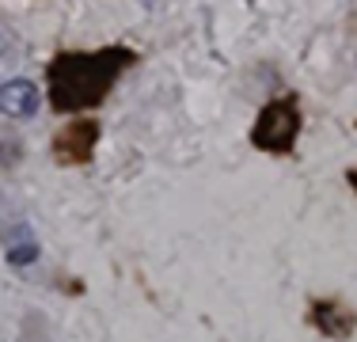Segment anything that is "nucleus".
Segmentation results:
<instances>
[{"label": "nucleus", "mask_w": 357, "mask_h": 342, "mask_svg": "<svg viewBox=\"0 0 357 342\" xmlns=\"http://www.w3.org/2000/svg\"><path fill=\"white\" fill-rule=\"evenodd\" d=\"M4 50H8V42H4V34H0V57H4Z\"/></svg>", "instance_id": "obj_3"}, {"label": "nucleus", "mask_w": 357, "mask_h": 342, "mask_svg": "<svg viewBox=\"0 0 357 342\" xmlns=\"http://www.w3.org/2000/svg\"><path fill=\"white\" fill-rule=\"evenodd\" d=\"M42 107V91L35 80L27 76H12V80L0 84V114L4 118H35Z\"/></svg>", "instance_id": "obj_1"}, {"label": "nucleus", "mask_w": 357, "mask_h": 342, "mask_svg": "<svg viewBox=\"0 0 357 342\" xmlns=\"http://www.w3.org/2000/svg\"><path fill=\"white\" fill-rule=\"evenodd\" d=\"M35 259H38V244H35V239H31V244L23 239V244L8 247V262H12V267H23V262H35Z\"/></svg>", "instance_id": "obj_2"}]
</instances>
